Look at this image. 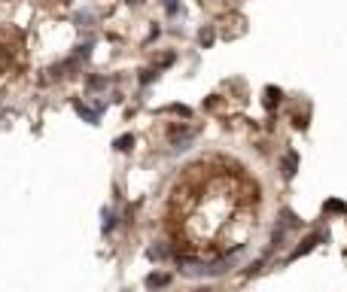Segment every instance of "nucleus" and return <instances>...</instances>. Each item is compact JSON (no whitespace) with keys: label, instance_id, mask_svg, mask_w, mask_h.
I'll use <instances>...</instances> for the list:
<instances>
[{"label":"nucleus","instance_id":"1","mask_svg":"<svg viewBox=\"0 0 347 292\" xmlns=\"http://www.w3.org/2000/svg\"><path fill=\"white\" fill-rule=\"evenodd\" d=\"M131 143H134V137H122V140H116V150L128 152V150H131Z\"/></svg>","mask_w":347,"mask_h":292}]
</instances>
